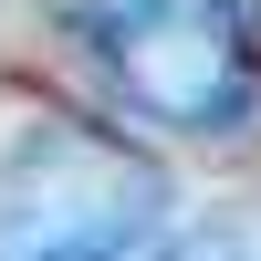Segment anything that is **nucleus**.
I'll return each mask as SVG.
<instances>
[{
    "mask_svg": "<svg viewBox=\"0 0 261 261\" xmlns=\"http://www.w3.org/2000/svg\"><path fill=\"white\" fill-rule=\"evenodd\" d=\"M167 188L115 136L53 125L0 178V261H167Z\"/></svg>",
    "mask_w": 261,
    "mask_h": 261,
    "instance_id": "2",
    "label": "nucleus"
},
{
    "mask_svg": "<svg viewBox=\"0 0 261 261\" xmlns=\"http://www.w3.org/2000/svg\"><path fill=\"white\" fill-rule=\"evenodd\" d=\"M167 261H261V220H209L199 241H178Z\"/></svg>",
    "mask_w": 261,
    "mask_h": 261,
    "instance_id": "3",
    "label": "nucleus"
},
{
    "mask_svg": "<svg viewBox=\"0 0 261 261\" xmlns=\"http://www.w3.org/2000/svg\"><path fill=\"white\" fill-rule=\"evenodd\" d=\"M125 115L167 136H230L261 105V0H53Z\"/></svg>",
    "mask_w": 261,
    "mask_h": 261,
    "instance_id": "1",
    "label": "nucleus"
}]
</instances>
